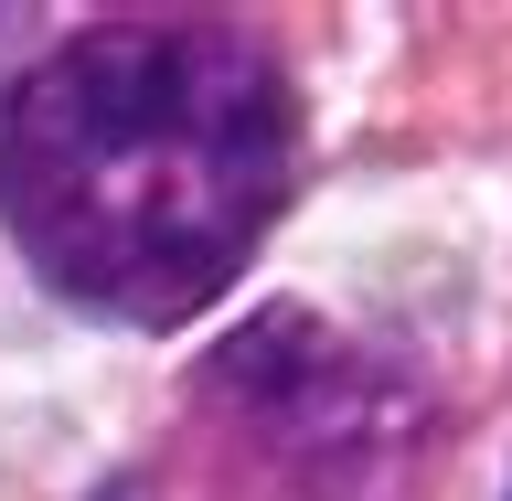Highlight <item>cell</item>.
Segmentation results:
<instances>
[{
    "label": "cell",
    "mask_w": 512,
    "mask_h": 501,
    "mask_svg": "<svg viewBox=\"0 0 512 501\" xmlns=\"http://www.w3.org/2000/svg\"><path fill=\"white\" fill-rule=\"evenodd\" d=\"M299 171L278 54L235 22H86L0 96V224L32 278L128 331L214 310Z\"/></svg>",
    "instance_id": "1"
},
{
    "label": "cell",
    "mask_w": 512,
    "mask_h": 501,
    "mask_svg": "<svg viewBox=\"0 0 512 501\" xmlns=\"http://www.w3.org/2000/svg\"><path fill=\"white\" fill-rule=\"evenodd\" d=\"M203 395H224V416H235L267 459H288L310 491L374 480L384 459L416 438V416H427L416 384L395 374L384 352H363L352 331H331V320H310V310H256L246 331L203 363Z\"/></svg>",
    "instance_id": "2"
},
{
    "label": "cell",
    "mask_w": 512,
    "mask_h": 501,
    "mask_svg": "<svg viewBox=\"0 0 512 501\" xmlns=\"http://www.w3.org/2000/svg\"><path fill=\"white\" fill-rule=\"evenodd\" d=\"M11 32H22V11H0V43H11Z\"/></svg>",
    "instance_id": "3"
},
{
    "label": "cell",
    "mask_w": 512,
    "mask_h": 501,
    "mask_svg": "<svg viewBox=\"0 0 512 501\" xmlns=\"http://www.w3.org/2000/svg\"><path fill=\"white\" fill-rule=\"evenodd\" d=\"M107 501H150V491H107Z\"/></svg>",
    "instance_id": "4"
},
{
    "label": "cell",
    "mask_w": 512,
    "mask_h": 501,
    "mask_svg": "<svg viewBox=\"0 0 512 501\" xmlns=\"http://www.w3.org/2000/svg\"><path fill=\"white\" fill-rule=\"evenodd\" d=\"M502 501H512V491H502Z\"/></svg>",
    "instance_id": "5"
}]
</instances>
